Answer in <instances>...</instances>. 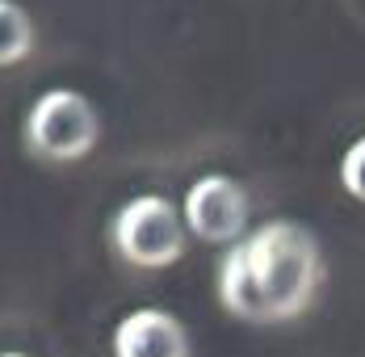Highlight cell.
I'll return each mask as SVG.
<instances>
[{
	"mask_svg": "<svg viewBox=\"0 0 365 357\" xmlns=\"http://www.w3.org/2000/svg\"><path fill=\"white\" fill-rule=\"evenodd\" d=\"M38 46L34 17L26 4L17 0H0V68H13L21 59H30Z\"/></svg>",
	"mask_w": 365,
	"mask_h": 357,
	"instance_id": "obj_6",
	"label": "cell"
},
{
	"mask_svg": "<svg viewBox=\"0 0 365 357\" xmlns=\"http://www.w3.org/2000/svg\"><path fill=\"white\" fill-rule=\"evenodd\" d=\"M248 189L227 173H202L185 189V206H181V223L185 231L202 244H235L248 231Z\"/></svg>",
	"mask_w": 365,
	"mask_h": 357,
	"instance_id": "obj_4",
	"label": "cell"
},
{
	"mask_svg": "<svg viewBox=\"0 0 365 357\" xmlns=\"http://www.w3.org/2000/svg\"><path fill=\"white\" fill-rule=\"evenodd\" d=\"M26 151L46 164H76L101 143V114L80 89H46L21 122Z\"/></svg>",
	"mask_w": 365,
	"mask_h": 357,
	"instance_id": "obj_2",
	"label": "cell"
},
{
	"mask_svg": "<svg viewBox=\"0 0 365 357\" xmlns=\"http://www.w3.org/2000/svg\"><path fill=\"white\" fill-rule=\"evenodd\" d=\"M110 244L130 269H168L185 256L189 231L181 223V211L168 198L139 193L113 211Z\"/></svg>",
	"mask_w": 365,
	"mask_h": 357,
	"instance_id": "obj_3",
	"label": "cell"
},
{
	"mask_svg": "<svg viewBox=\"0 0 365 357\" xmlns=\"http://www.w3.org/2000/svg\"><path fill=\"white\" fill-rule=\"evenodd\" d=\"M324 286L319 240L294 223L269 218L244 231L219 261V303L244 323H294L302 320Z\"/></svg>",
	"mask_w": 365,
	"mask_h": 357,
	"instance_id": "obj_1",
	"label": "cell"
},
{
	"mask_svg": "<svg viewBox=\"0 0 365 357\" xmlns=\"http://www.w3.org/2000/svg\"><path fill=\"white\" fill-rule=\"evenodd\" d=\"M340 185H344V193L353 202L365 206V135L344 147V156H340Z\"/></svg>",
	"mask_w": 365,
	"mask_h": 357,
	"instance_id": "obj_7",
	"label": "cell"
},
{
	"mask_svg": "<svg viewBox=\"0 0 365 357\" xmlns=\"http://www.w3.org/2000/svg\"><path fill=\"white\" fill-rule=\"evenodd\" d=\"M0 357H30V353H17V349H9V353H0Z\"/></svg>",
	"mask_w": 365,
	"mask_h": 357,
	"instance_id": "obj_8",
	"label": "cell"
},
{
	"mask_svg": "<svg viewBox=\"0 0 365 357\" xmlns=\"http://www.w3.org/2000/svg\"><path fill=\"white\" fill-rule=\"evenodd\" d=\"M113 357H189L185 323L164 307H135L126 311L110 336Z\"/></svg>",
	"mask_w": 365,
	"mask_h": 357,
	"instance_id": "obj_5",
	"label": "cell"
}]
</instances>
